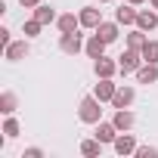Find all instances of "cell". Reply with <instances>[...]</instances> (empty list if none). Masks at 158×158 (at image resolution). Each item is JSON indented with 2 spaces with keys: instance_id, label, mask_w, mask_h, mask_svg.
<instances>
[{
  "instance_id": "cell-1",
  "label": "cell",
  "mask_w": 158,
  "mask_h": 158,
  "mask_svg": "<svg viewBox=\"0 0 158 158\" xmlns=\"http://www.w3.org/2000/svg\"><path fill=\"white\" fill-rule=\"evenodd\" d=\"M102 102L96 99V96H84L81 99V106H77V118H81L84 124H99L102 121V109H99Z\"/></svg>"
},
{
  "instance_id": "cell-2",
  "label": "cell",
  "mask_w": 158,
  "mask_h": 158,
  "mask_svg": "<svg viewBox=\"0 0 158 158\" xmlns=\"http://www.w3.org/2000/svg\"><path fill=\"white\" fill-rule=\"evenodd\" d=\"M143 62H146V59H143V53H139V50H130V47H127V50L118 56V68H121V74H130V71H136Z\"/></svg>"
},
{
  "instance_id": "cell-3",
  "label": "cell",
  "mask_w": 158,
  "mask_h": 158,
  "mask_svg": "<svg viewBox=\"0 0 158 158\" xmlns=\"http://www.w3.org/2000/svg\"><path fill=\"white\" fill-rule=\"evenodd\" d=\"M28 53H31L28 37H25V40H10V44L3 47V59H6V62H19V59H25Z\"/></svg>"
},
{
  "instance_id": "cell-4",
  "label": "cell",
  "mask_w": 158,
  "mask_h": 158,
  "mask_svg": "<svg viewBox=\"0 0 158 158\" xmlns=\"http://www.w3.org/2000/svg\"><path fill=\"white\" fill-rule=\"evenodd\" d=\"M59 50H62L65 56H77V53L84 50L81 34H77V31H71V34H59Z\"/></svg>"
},
{
  "instance_id": "cell-5",
  "label": "cell",
  "mask_w": 158,
  "mask_h": 158,
  "mask_svg": "<svg viewBox=\"0 0 158 158\" xmlns=\"http://www.w3.org/2000/svg\"><path fill=\"white\" fill-rule=\"evenodd\" d=\"M112 149L124 158V155H136V139H133V133H127V130H121L118 136H115V143H112Z\"/></svg>"
},
{
  "instance_id": "cell-6",
  "label": "cell",
  "mask_w": 158,
  "mask_h": 158,
  "mask_svg": "<svg viewBox=\"0 0 158 158\" xmlns=\"http://www.w3.org/2000/svg\"><path fill=\"white\" fill-rule=\"evenodd\" d=\"M77 19H81V28H90V31H96V28H99V22H102V13H99L96 6H81Z\"/></svg>"
},
{
  "instance_id": "cell-7",
  "label": "cell",
  "mask_w": 158,
  "mask_h": 158,
  "mask_svg": "<svg viewBox=\"0 0 158 158\" xmlns=\"http://www.w3.org/2000/svg\"><path fill=\"white\" fill-rule=\"evenodd\" d=\"M133 99H136V90L127 87V84H118V90H115V96H112V106H115V109H130Z\"/></svg>"
},
{
  "instance_id": "cell-8",
  "label": "cell",
  "mask_w": 158,
  "mask_h": 158,
  "mask_svg": "<svg viewBox=\"0 0 158 158\" xmlns=\"http://www.w3.org/2000/svg\"><path fill=\"white\" fill-rule=\"evenodd\" d=\"M115 90H118V84H112V77H99V84L93 87V96H96L99 102H112Z\"/></svg>"
},
{
  "instance_id": "cell-9",
  "label": "cell",
  "mask_w": 158,
  "mask_h": 158,
  "mask_svg": "<svg viewBox=\"0 0 158 158\" xmlns=\"http://www.w3.org/2000/svg\"><path fill=\"white\" fill-rule=\"evenodd\" d=\"M106 47H109V44H106V40L93 31V34L87 37V44H84V53H87L90 59H99V56H106Z\"/></svg>"
},
{
  "instance_id": "cell-10",
  "label": "cell",
  "mask_w": 158,
  "mask_h": 158,
  "mask_svg": "<svg viewBox=\"0 0 158 158\" xmlns=\"http://www.w3.org/2000/svg\"><path fill=\"white\" fill-rule=\"evenodd\" d=\"M93 71H96V77H112V74H115V71H121V68H118V62H115V59L99 56V59H93Z\"/></svg>"
},
{
  "instance_id": "cell-11",
  "label": "cell",
  "mask_w": 158,
  "mask_h": 158,
  "mask_svg": "<svg viewBox=\"0 0 158 158\" xmlns=\"http://www.w3.org/2000/svg\"><path fill=\"white\" fill-rule=\"evenodd\" d=\"M136 28L155 31V28H158V10H139V13H136Z\"/></svg>"
},
{
  "instance_id": "cell-12",
  "label": "cell",
  "mask_w": 158,
  "mask_h": 158,
  "mask_svg": "<svg viewBox=\"0 0 158 158\" xmlns=\"http://www.w3.org/2000/svg\"><path fill=\"white\" fill-rule=\"evenodd\" d=\"M112 124H115L118 130H130V127L136 124V115H133L130 109H115V115H112Z\"/></svg>"
},
{
  "instance_id": "cell-13",
  "label": "cell",
  "mask_w": 158,
  "mask_h": 158,
  "mask_svg": "<svg viewBox=\"0 0 158 158\" xmlns=\"http://www.w3.org/2000/svg\"><path fill=\"white\" fill-rule=\"evenodd\" d=\"M118 133H121V130H118L112 121H99V124H96V130H93V136H96L99 143H115V136H118Z\"/></svg>"
},
{
  "instance_id": "cell-14",
  "label": "cell",
  "mask_w": 158,
  "mask_h": 158,
  "mask_svg": "<svg viewBox=\"0 0 158 158\" xmlns=\"http://www.w3.org/2000/svg\"><path fill=\"white\" fill-rule=\"evenodd\" d=\"M133 74H136L139 84H155V81H158V65H155V62H143Z\"/></svg>"
},
{
  "instance_id": "cell-15",
  "label": "cell",
  "mask_w": 158,
  "mask_h": 158,
  "mask_svg": "<svg viewBox=\"0 0 158 158\" xmlns=\"http://www.w3.org/2000/svg\"><path fill=\"white\" fill-rule=\"evenodd\" d=\"M56 28H59L62 34H71V31H77V28H81V19H77L74 13H62V16L56 19Z\"/></svg>"
},
{
  "instance_id": "cell-16",
  "label": "cell",
  "mask_w": 158,
  "mask_h": 158,
  "mask_svg": "<svg viewBox=\"0 0 158 158\" xmlns=\"http://www.w3.org/2000/svg\"><path fill=\"white\" fill-rule=\"evenodd\" d=\"M115 22H118V25H136V10H133V3L118 6V10H115Z\"/></svg>"
},
{
  "instance_id": "cell-17",
  "label": "cell",
  "mask_w": 158,
  "mask_h": 158,
  "mask_svg": "<svg viewBox=\"0 0 158 158\" xmlns=\"http://www.w3.org/2000/svg\"><path fill=\"white\" fill-rule=\"evenodd\" d=\"M96 34H99V37H102L106 44H115L121 31H118V22H99V28H96Z\"/></svg>"
},
{
  "instance_id": "cell-18",
  "label": "cell",
  "mask_w": 158,
  "mask_h": 158,
  "mask_svg": "<svg viewBox=\"0 0 158 158\" xmlns=\"http://www.w3.org/2000/svg\"><path fill=\"white\" fill-rule=\"evenodd\" d=\"M19 109V96L13 93V90H3V93H0V112H3V115H13Z\"/></svg>"
},
{
  "instance_id": "cell-19",
  "label": "cell",
  "mask_w": 158,
  "mask_h": 158,
  "mask_svg": "<svg viewBox=\"0 0 158 158\" xmlns=\"http://www.w3.org/2000/svg\"><path fill=\"white\" fill-rule=\"evenodd\" d=\"M34 19L40 22V25H53L59 16H56V10L53 6H47V3H40V6H34Z\"/></svg>"
},
{
  "instance_id": "cell-20",
  "label": "cell",
  "mask_w": 158,
  "mask_h": 158,
  "mask_svg": "<svg viewBox=\"0 0 158 158\" xmlns=\"http://www.w3.org/2000/svg\"><path fill=\"white\" fill-rule=\"evenodd\" d=\"M146 34H149V31H143V28H133V31L127 34V47H130V50H139V53H143V47L149 44V37H146Z\"/></svg>"
},
{
  "instance_id": "cell-21",
  "label": "cell",
  "mask_w": 158,
  "mask_h": 158,
  "mask_svg": "<svg viewBox=\"0 0 158 158\" xmlns=\"http://www.w3.org/2000/svg\"><path fill=\"white\" fill-rule=\"evenodd\" d=\"M102 146H106V143H99L96 136H93V139H84V143H81V155H87V158H99V155H102Z\"/></svg>"
},
{
  "instance_id": "cell-22",
  "label": "cell",
  "mask_w": 158,
  "mask_h": 158,
  "mask_svg": "<svg viewBox=\"0 0 158 158\" xmlns=\"http://www.w3.org/2000/svg\"><path fill=\"white\" fill-rule=\"evenodd\" d=\"M19 130H22V127H19V121H16L13 115H6V121H3V136H6V139H16V136H19Z\"/></svg>"
},
{
  "instance_id": "cell-23",
  "label": "cell",
  "mask_w": 158,
  "mask_h": 158,
  "mask_svg": "<svg viewBox=\"0 0 158 158\" xmlns=\"http://www.w3.org/2000/svg\"><path fill=\"white\" fill-rule=\"evenodd\" d=\"M143 59H146V62H155V65H158V40H149V44L143 47Z\"/></svg>"
},
{
  "instance_id": "cell-24",
  "label": "cell",
  "mask_w": 158,
  "mask_h": 158,
  "mask_svg": "<svg viewBox=\"0 0 158 158\" xmlns=\"http://www.w3.org/2000/svg\"><path fill=\"white\" fill-rule=\"evenodd\" d=\"M40 28H44V25H40V22H37L34 16H31V19H28V22L22 25V31H25V37H37V34H40Z\"/></svg>"
},
{
  "instance_id": "cell-25",
  "label": "cell",
  "mask_w": 158,
  "mask_h": 158,
  "mask_svg": "<svg viewBox=\"0 0 158 158\" xmlns=\"http://www.w3.org/2000/svg\"><path fill=\"white\" fill-rule=\"evenodd\" d=\"M136 158H158L155 146H136Z\"/></svg>"
},
{
  "instance_id": "cell-26",
  "label": "cell",
  "mask_w": 158,
  "mask_h": 158,
  "mask_svg": "<svg viewBox=\"0 0 158 158\" xmlns=\"http://www.w3.org/2000/svg\"><path fill=\"white\" fill-rule=\"evenodd\" d=\"M22 158H44V149L31 146V149H25V152H22Z\"/></svg>"
},
{
  "instance_id": "cell-27",
  "label": "cell",
  "mask_w": 158,
  "mask_h": 158,
  "mask_svg": "<svg viewBox=\"0 0 158 158\" xmlns=\"http://www.w3.org/2000/svg\"><path fill=\"white\" fill-rule=\"evenodd\" d=\"M19 3H22L25 10H34V6H40V0H19Z\"/></svg>"
},
{
  "instance_id": "cell-28",
  "label": "cell",
  "mask_w": 158,
  "mask_h": 158,
  "mask_svg": "<svg viewBox=\"0 0 158 158\" xmlns=\"http://www.w3.org/2000/svg\"><path fill=\"white\" fill-rule=\"evenodd\" d=\"M10 40H13V37H10V31H6V28H0V44H3V47H6Z\"/></svg>"
},
{
  "instance_id": "cell-29",
  "label": "cell",
  "mask_w": 158,
  "mask_h": 158,
  "mask_svg": "<svg viewBox=\"0 0 158 158\" xmlns=\"http://www.w3.org/2000/svg\"><path fill=\"white\" fill-rule=\"evenodd\" d=\"M127 3H133V6H139V3H146V0H127Z\"/></svg>"
},
{
  "instance_id": "cell-30",
  "label": "cell",
  "mask_w": 158,
  "mask_h": 158,
  "mask_svg": "<svg viewBox=\"0 0 158 158\" xmlns=\"http://www.w3.org/2000/svg\"><path fill=\"white\" fill-rule=\"evenodd\" d=\"M149 6H152V10H158V0H149Z\"/></svg>"
},
{
  "instance_id": "cell-31",
  "label": "cell",
  "mask_w": 158,
  "mask_h": 158,
  "mask_svg": "<svg viewBox=\"0 0 158 158\" xmlns=\"http://www.w3.org/2000/svg\"><path fill=\"white\" fill-rule=\"evenodd\" d=\"M99 3H109V0H99Z\"/></svg>"
}]
</instances>
